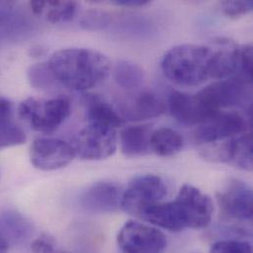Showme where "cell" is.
<instances>
[{"mask_svg": "<svg viewBox=\"0 0 253 253\" xmlns=\"http://www.w3.org/2000/svg\"><path fill=\"white\" fill-rule=\"evenodd\" d=\"M28 78L31 85L39 90L49 91L58 85L47 63H38L30 67Z\"/></svg>", "mask_w": 253, "mask_h": 253, "instance_id": "22", "label": "cell"}, {"mask_svg": "<svg viewBox=\"0 0 253 253\" xmlns=\"http://www.w3.org/2000/svg\"><path fill=\"white\" fill-rule=\"evenodd\" d=\"M114 4L124 7H141L149 3L148 0H116L113 1Z\"/></svg>", "mask_w": 253, "mask_h": 253, "instance_id": "30", "label": "cell"}, {"mask_svg": "<svg viewBox=\"0 0 253 253\" xmlns=\"http://www.w3.org/2000/svg\"><path fill=\"white\" fill-rule=\"evenodd\" d=\"M110 24V17L103 11H91L86 13L82 20L81 26L86 30H103Z\"/></svg>", "mask_w": 253, "mask_h": 253, "instance_id": "27", "label": "cell"}, {"mask_svg": "<svg viewBox=\"0 0 253 253\" xmlns=\"http://www.w3.org/2000/svg\"></svg>", "mask_w": 253, "mask_h": 253, "instance_id": "33", "label": "cell"}, {"mask_svg": "<svg viewBox=\"0 0 253 253\" xmlns=\"http://www.w3.org/2000/svg\"><path fill=\"white\" fill-rule=\"evenodd\" d=\"M10 244L8 241L0 234V253H8Z\"/></svg>", "mask_w": 253, "mask_h": 253, "instance_id": "31", "label": "cell"}, {"mask_svg": "<svg viewBox=\"0 0 253 253\" xmlns=\"http://www.w3.org/2000/svg\"><path fill=\"white\" fill-rule=\"evenodd\" d=\"M123 191L114 182H97L88 187L80 196L83 209L96 214H109L122 208Z\"/></svg>", "mask_w": 253, "mask_h": 253, "instance_id": "14", "label": "cell"}, {"mask_svg": "<svg viewBox=\"0 0 253 253\" xmlns=\"http://www.w3.org/2000/svg\"><path fill=\"white\" fill-rule=\"evenodd\" d=\"M215 146H207L203 155L212 161L232 165L244 170L253 169V134L246 132Z\"/></svg>", "mask_w": 253, "mask_h": 253, "instance_id": "12", "label": "cell"}, {"mask_svg": "<svg viewBox=\"0 0 253 253\" xmlns=\"http://www.w3.org/2000/svg\"><path fill=\"white\" fill-rule=\"evenodd\" d=\"M182 135L169 127H162L152 131L150 138L151 151L161 157H171L179 153L183 147Z\"/></svg>", "mask_w": 253, "mask_h": 253, "instance_id": "20", "label": "cell"}, {"mask_svg": "<svg viewBox=\"0 0 253 253\" xmlns=\"http://www.w3.org/2000/svg\"><path fill=\"white\" fill-rule=\"evenodd\" d=\"M44 52H45V50L42 46H35V47L31 48V54L33 56H42L44 54Z\"/></svg>", "mask_w": 253, "mask_h": 253, "instance_id": "32", "label": "cell"}, {"mask_svg": "<svg viewBox=\"0 0 253 253\" xmlns=\"http://www.w3.org/2000/svg\"><path fill=\"white\" fill-rule=\"evenodd\" d=\"M76 157L73 145L58 138L36 139L30 150L33 166L41 170H56L69 165Z\"/></svg>", "mask_w": 253, "mask_h": 253, "instance_id": "10", "label": "cell"}, {"mask_svg": "<svg viewBox=\"0 0 253 253\" xmlns=\"http://www.w3.org/2000/svg\"><path fill=\"white\" fill-rule=\"evenodd\" d=\"M213 213L212 199L197 187L184 184L173 200L150 205L138 217L155 227L178 233L186 229L207 228L212 222Z\"/></svg>", "mask_w": 253, "mask_h": 253, "instance_id": "2", "label": "cell"}, {"mask_svg": "<svg viewBox=\"0 0 253 253\" xmlns=\"http://www.w3.org/2000/svg\"><path fill=\"white\" fill-rule=\"evenodd\" d=\"M58 85L86 91L104 81L111 69L109 58L89 48H65L54 52L46 62Z\"/></svg>", "mask_w": 253, "mask_h": 253, "instance_id": "3", "label": "cell"}, {"mask_svg": "<svg viewBox=\"0 0 253 253\" xmlns=\"http://www.w3.org/2000/svg\"><path fill=\"white\" fill-rule=\"evenodd\" d=\"M12 104L8 100L0 97V129L12 124Z\"/></svg>", "mask_w": 253, "mask_h": 253, "instance_id": "29", "label": "cell"}, {"mask_svg": "<svg viewBox=\"0 0 253 253\" xmlns=\"http://www.w3.org/2000/svg\"><path fill=\"white\" fill-rule=\"evenodd\" d=\"M248 121L237 112H221L203 124L193 133L196 143L217 144L248 132Z\"/></svg>", "mask_w": 253, "mask_h": 253, "instance_id": "9", "label": "cell"}, {"mask_svg": "<svg viewBox=\"0 0 253 253\" xmlns=\"http://www.w3.org/2000/svg\"><path fill=\"white\" fill-rule=\"evenodd\" d=\"M252 85L240 77H231L218 80L197 94L209 111L217 115L227 108L252 109Z\"/></svg>", "mask_w": 253, "mask_h": 253, "instance_id": "5", "label": "cell"}, {"mask_svg": "<svg viewBox=\"0 0 253 253\" xmlns=\"http://www.w3.org/2000/svg\"><path fill=\"white\" fill-rule=\"evenodd\" d=\"M17 11V4L12 1H0V30H11L26 26Z\"/></svg>", "mask_w": 253, "mask_h": 253, "instance_id": "23", "label": "cell"}, {"mask_svg": "<svg viewBox=\"0 0 253 253\" xmlns=\"http://www.w3.org/2000/svg\"><path fill=\"white\" fill-rule=\"evenodd\" d=\"M166 105L152 91H142L122 105L120 115L129 121H146L162 116Z\"/></svg>", "mask_w": 253, "mask_h": 253, "instance_id": "15", "label": "cell"}, {"mask_svg": "<svg viewBox=\"0 0 253 253\" xmlns=\"http://www.w3.org/2000/svg\"><path fill=\"white\" fill-rule=\"evenodd\" d=\"M117 241L123 253H164L168 246L162 231L135 221L122 227Z\"/></svg>", "mask_w": 253, "mask_h": 253, "instance_id": "7", "label": "cell"}, {"mask_svg": "<svg viewBox=\"0 0 253 253\" xmlns=\"http://www.w3.org/2000/svg\"><path fill=\"white\" fill-rule=\"evenodd\" d=\"M70 113V102L63 97L48 100L29 98L19 107L20 117L34 130L45 134L56 131L69 118Z\"/></svg>", "mask_w": 253, "mask_h": 253, "instance_id": "4", "label": "cell"}, {"mask_svg": "<svg viewBox=\"0 0 253 253\" xmlns=\"http://www.w3.org/2000/svg\"><path fill=\"white\" fill-rule=\"evenodd\" d=\"M161 66L165 76L179 86L231 78L236 73L234 46L223 39L215 41L214 45H176L164 55Z\"/></svg>", "mask_w": 253, "mask_h": 253, "instance_id": "1", "label": "cell"}, {"mask_svg": "<svg viewBox=\"0 0 253 253\" xmlns=\"http://www.w3.org/2000/svg\"><path fill=\"white\" fill-rule=\"evenodd\" d=\"M0 234L9 244H23L33 235V226L22 214L6 211L0 215Z\"/></svg>", "mask_w": 253, "mask_h": 253, "instance_id": "18", "label": "cell"}, {"mask_svg": "<svg viewBox=\"0 0 253 253\" xmlns=\"http://www.w3.org/2000/svg\"><path fill=\"white\" fill-rule=\"evenodd\" d=\"M169 109L179 124L187 126H199L216 116L209 111L198 94L188 95L179 91L169 94Z\"/></svg>", "mask_w": 253, "mask_h": 253, "instance_id": "13", "label": "cell"}, {"mask_svg": "<svg viewBox=\"0 0 253 253\" xmlns=\"http://www.w3.org/2000/svg\"><path fill=\"white\" fill-rule=\"evenodd\" d=\"M223 14L231 19H239L251 13L253 9V2L248 1H224L221 3Z\"/></svg>", "mask_w": 253, "mask_h": 253, "instance_id": "26", "label": "cell"}, {"mask_svg": "<svg viewBox=\"0 0 253 253\" xmlns=\"http://www.w3.org/2000/svg\"><path fill=\"white\" fill-rule=\"evenodd\" d=\"M115 78L122 88L133 91L139 89L143 85L145 74L138 64L128 60H122L117 64Z\"/></svg>", "mask_w": 253, "mask_h": 253, "instance_id": "21", "label": "cell"}, {"mask_svg": "<svg viewBox=\"0 0 253 253\" xmlns=\"http://www.w3.org/2000/svg\"><path fill=\"white\" fill-rule=\"evenodd\" d=\"M31 251L33 253H58L54 242L46 236L34 240L31 244Z\"/></svg>", "mask_w": 253, "mask_h": 253, "instance_id": "28", "label": "cell"}, {"mask_svg": "<svg viewBox=\"0 0 253 253\" xmlns=\"http://www.w3.org/2000/svg\"><path fill=\"white\" fill-rule=\"evenodd\" d=\"M209 253H253L249 242L240 240H224L215 243Z\"/></svg>", "mask_w": 253, "mask_h": 253, "instance_id": "24", "label": "cell"}, {"mask_svg": "<svg viewBox=\"0 0 253 253\" xmlns=\"http://www.w3.org/2000/svg\"><path fill=\"white\" fill-rule=\"evenodd\" d=\"M29 5L35 15L43 16L52 24L72 20L78 7L74 1H31Z\"/></svg>", "mask_w": 253, "mask_h": 253, "instance_id": "19", "label": "cell"}, {"mask_svg": "<svg viewBox=\"0 0 253 253\" xmlns=\"http://www.w3.org/2000/svg\"><path fill=\"white\" fill-rule=\"evenodd\" d=\"M118 147L117 130L88 125L78 134L73 148L76 157L87 161H100L114 155Z\"/></svg>", "mask_w": 253, "mask_h": 253, "instance_id": "8", "label": "cell"}, {"mask_svg": "<svg viewBox=\"0 0 253 253\" xmlns=\"http://www.w3.org/2000/svg\"><path fill=\"white\" fill-rule=\"evenodd\" d=\"M168 195L165 181L155 174H141L131 179L123 191L122 209L134 216H139L143 209L161 202Z\"/></svg>", "mask_w": 253, "mask_h": 253, "instance_id": "6", "label": "cell"}, {"mask_svg": "<svg viewBox=\"0 0 253 253\" xmlns=\"http://www.w3.org/2000/svg\"><path fill=\"white\" fill-rule=\"evenodd\" d=\"M84 106L88 125L118 129L125 125L120 113L103 97L95 94L86 95Z\"/></svg>", "mask_w": 253, "mask_h": 253, "instance_id": "16", "label": "cell"}, {"mask_svg": "<svg viewBox=\"0 0 253 253\" xmlns=\"http://www.w3.org/2000/svg\"><path fill=\"white\" fill-rule=\"evenodd\" d=\"M26 140L24 130L13 124L0 129V149L22 145Z\"/></svg>", "mask_w": 253, "mask_h": 253, "instance_id": "25", "label": "cell"}, {"mask_svg": "<svg viewBox=\"0 0 253 253\" xmlns=\"http://www.w3.org/2000/svg\"><path fill=\"white\" fill-rule=\"evenodd\" d=\"M151 134L150 128L144 126H133L123 129L120 137L123 154L126 157H140L150 153Z\"/></svg>", "mask_w": 253, "mask_h": 253, "instance_id": "17", "label": "cell"}, {"mask_svg": "<svg viewBox=\"0 0 253 253\" xmlns=\"http://www.w3.org/2000/svg\"><path fill=\"white\" fill-rule=\"evenodd\" d=\"M253 189L245 181L232 178L217 194L222 214L231 220L250 222L253 219Z\"/></svg>", "mask_w": 253, "mask_h": 253, "instance_id": "11", "label": "cell"}]
</instances>
